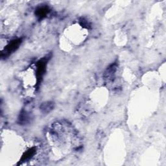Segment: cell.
I'll return each instance as SVG.
<instances>
[{"label": "cell", "mask_w": 166, "mask_h": 166, "mask_svg": "<svg viewBox=\"0 0 166 166\" xmlns=\"http://www.w3.org/2000/svg\"><path fill=\"white\" fill-rule=\"evenodd\" d=\"M22 42V40L21 39H18V40H14V41H12L11 43H10L7 48H6V50H7V53H11L12 51H14L15 49H16L19 45L20 44V43Z\"/></svg>", "instance_id": "obj_1"}, {"label": "cell", "mask_w": 166, "mask_h": 166, "mask_svg": "<svg viewBox=\"0 0 166 166\" xmlns=\"http://www.w3.org/2000/svg\"><path fill=\"white\" fill-rule=\"evenodd\" d=\"M46 62H44V60H40L38 64L37 68V76L38 78H41L44 73L45 68H46Z\"/></svg>", "instance_id": "obj_2"}, {"label": "cell", "mask_w": 166, "mask_h": 166, "mask_svg": "<svg viewBox=\"0 0 166 166\" xmlns=\"http://www.w3.org/2000/svg\"><path fill=\"white\" fill-rule=\"evenodd\" d=\"M48 12H49V9L47 7H40L38 9H37L36 14H37V16L42 18L43 17L46 16Z\"/></svg>", "instance_id": "obj_3"}]
</instances>
